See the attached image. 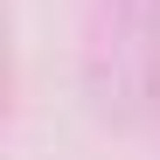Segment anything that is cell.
<instances>
[{"label": "cell", "instance_id": "obj_1", "mask_svg": "<svg viewBox=\"0 0 160 160\" xmlns=\"http://www.w3.org/2000/svg\"><path fill=\"white\" fill-rule=\"evenodd\" d=\"M84 84L112 125L153 118V104H160V0H98Z\"/></svg>", "mask_w": 160, "mask_h": 160}]
</instances>
